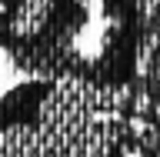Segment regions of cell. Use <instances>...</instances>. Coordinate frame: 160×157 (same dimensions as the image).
Here are the masks:
<instances>
[{
  "mask_svg": "<svg viewBox=\"0 0 160 157\" xmlns=\"http://www.w3.org/2000/svg\"><path fill=\"white\" fill-rule=\"evenodd\" d=\"M90 24L87 0H0V50L33 77H83L77 40Z\"/></svg>",
  "mask_w": 160,
  "mask_h": 157,
  "instance_id": "1",
  "label": "cell"
},
{
  "mask_svg": "<svg viewBox=\"0 0 160 157\" xmlns=\"http://www.w3.org/2000/svg\"><path fill=\"white\" fill-rule=\"evenodd\" d=\"M103 37L83 77L137 90L160 110V0H100Z\"/></svg>",
  "mask_w": 160,
  "mask_h": 157,
  "instance_id": "2",
  "label": "cell"
}]
</instances>
